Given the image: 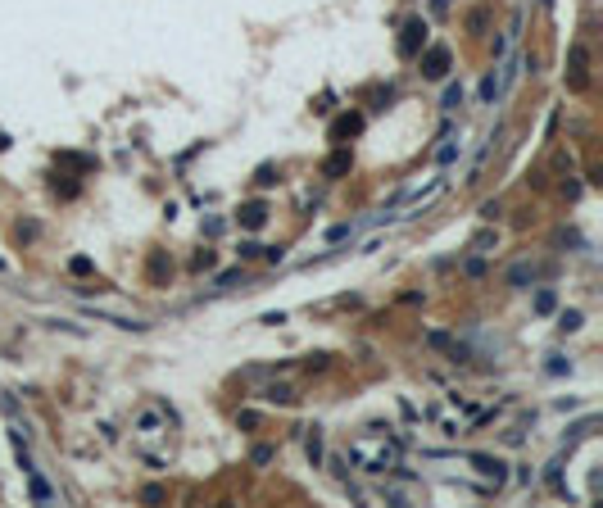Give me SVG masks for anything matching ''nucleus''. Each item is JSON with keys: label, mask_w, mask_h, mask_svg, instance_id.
Here are the masks:
<instances>
[{"label": "nucleus", "mask_w": 603, "mask_h": 508, "mask_svg": "<svg viewBox=\"0 0 603 508\" xmlns=\"http://www.w3.org/2000/svg\"><path fill=\"white\" fill-rule=\"evenodd\" d=\"M494 91H499V82H494V73H485V82H481V100H494Z\"/></svg>", "instance_id": "nucleus-12"}, {"label": "nucleus", "mask_w": 603, "mask_h": 508, "mask_svg": "<svg viewBox=\"0 0 603 508\" xmlns=\"http://www.w3.org/2000/svg\"><path fill=\"white\" fill-rule=\"evenodd\" d=\"M422 73H427V77H436V82H440L445 73H449V45H431V50L422 54Z\"/></svg>", "instance_id": "nucleus-4"}, {"label": "nucleus", "mask_w": 603, "mask_h": 508, "mask_svg": "<svg viewBox=\"0 0 603 508\" xmlns=\"http://www.w3.org/2000/svg\"><path fill=\"white\" fill-rule=\"evenodd\" d=\"M422 41H427V23H422V19H408L404 23V37H399V54H404V59H413V54L422 50Z\"/></svg>", "instance_id": "nucleus-3"}, {"label": "nucleus", "mask_w": 603, "mask_h": 508, "mask_svg": "<svg viewBox=\"0 0 603 508\" xmlns=\"http://www.w3.org/2000/svg\"><path fill=\"white\" fill-rule=\"evenodd\" d=\"M458 100H463V87H449V91H445V109H458Z\"/></svg>", "instance_id": "nucleus-14"}, {"label": "nucleus", "mask_w": 603, "mask_h": 508, "mask_svg": "<svg viewBox=\"0 0 603 508\" xmlns=\"http://www.w3.org/2000/svg\"><path fill=\"white\" fill-rule=\"evenodd\" d=\"M359 132H363V114H345V119L331 123V141L336 145H345V136H359Z\"/></svg>", "instance_id": "nucleus-6"}, {"label": "nucleus", "mask_w": 603, "mask_h": 508, "mask_svg": "<svg viewBox=\"0 0 603 508\" xmlns=\"http://www.w3.org/2000/svg\"><path fill=\"white\" fill-rule=\"evenodd\" d=\"M536 309H540V314H549V309H553V291H540L536 295Z\"/></svg>", "instance_id": "nucleus-13"}, {"label": "nucleus", "mask_w": 603, "mask_h": 508, "mask_svg": "<svg viewBox=\"0 0 603 508\" xmlns=\"http://www.w3.org/2000/svg\"><path fill=\"white\" fill-rule=\"evenodd\" d=\"M558 327H562V332H576V327H581V314H576V309H567V314L558 318Z\"/></svg>", "instance_id": "nucleus-11"}, {"label": "nucleus", "mask_w": 603, "mask_h": 508, "mask_svg": "<svg viewBox=\"0 0 603 508\" xmlns=\"http://www.w3.org/2000/svg\"><path fill=\"white\" fill-rule=\"evenodd\" d=\"M277 182V168L273 163H268V168H259V186H273Z\"/></svg>", "instance_id": "nucleus-16"}, {"label": "nucleus", "mask_w": 603, "mask_h": 508, "mask_svg": "<svg viewBox=\"0 0 603 508\" xmlns=\"http://www.w3.org/2000/svg\"><path fill=\"white\" fill-rule=\"evenodd\" d=\"M350 458L363 467V472H395L399 458H404V445L395 440L390 431H363L350 440Z\"/></svg>", "instance_id": "nucleus-1"}, {"label": "nucleus", "mask_w": 603, "mask_h": 508, "mask_svg": "<svg viewBox=\"0 0 603 508\" xmlns=\"http://www.w3.org/2000/svg\"><path fill=\"white\" fill-rule=\"evenodd\" d=\"M236 218H241L245 232H259L268 223V205H264V200H250V205H241V214H236Z\"/></svg>", "instance_id": "nucleus-5"}, {"label": "nucleus", "mask_w": 603, "mask_h": 508, "mask_svg": "<svg viewBox=\"0 0 603 508\" xmlns=\"http://www.w3.org/2000/svg\"><path fill=\"white\" fill-rule=\"evenodd\" d=\"M345 173H350V154H345V150L331 154V159L322 163V177H345Z\"/></svg>", "instance_id": "nucleus-7"}, {"label": "nucleus", "mask_w": 603, "mask_h": 508, "mask_svg": "<svg viewBox=\"0 0 603 508\" xmlns=\"http://www.w3.org/2000/svg\"><path fill=\"white\" fill-rule=\"evenodd\" d=\"M164 272H173V263H164V254H154V259H150V277L159 281V277H164Z\"/></svg>", "instance_id": "nucleus-10"}, {"label": "nucleus", "mask_w": 603, "mask_h": 508, "mask_svg": "<svg viewBox=\"0 0 603 508\" xmlns=\"http://www.w3.org/2000/svg\"><path fill=\"white\" fill-rule=\"evenodd\" d=\"M513 286H522V281H536V268H531V263H522V268H513Z\"/></svg>", "instance_id": "nucleus-9"}, {"label": "nucleus", "mask_w": 603, "mask_h": 508, "mask_svg": "<svg viewBox=\"0 0 603 508\" xmlns=\"http://www.w3.org/2000/svg\"><path fill=\"white\" fill-rule=\"evenodd\" d=\"M177 427L173 409H168L164 400H145L141 409H136V422H132V436H136V449H141L145 458H154V445L168 440V431ZM159 463V458H154Z\"/></svg>", "instance_id": "nucleus-2"}, {"label": "nucleus", "mask_w": 603, "mask_h": 508, "mask_svg": "<svg viewBox=\"0 0 603 508\" xmlns=\"http://www.w3.org/2000/svg\"><path fill=\"white\" fill-rule=\"evenodd\" d=\"M264 400H273V404H290L295 395H290L286 386H273V390H264Z\"/></svg>", "instance_id": "nucleus-8"}, {"label": "nucleus", "mask_w": 603, "mask_h": 508, "mask_svg": "<svg viewBox=\"0 0 603 508\" xmlns=\"http://www.w3.org/2000/svg\"><path fill=\"white\" fill-rule=\"evenodd\" d=\"M32 495H36V499H50V486H45L41 476H32Z\"/></svg>", "instance_id": "nucleus-17"}, {"label": "nucleus", "mask_w": 603, "mask_h": 508, "mask_svg": "<svg viewBox=\"0 0 603 508\" xmlns=\"http://www.w3.org/2000/svg\"><path fill=\"white\" fill-rule=\"evenodd\" d=\"M308 454H313V463H318V458H322V436H318V431L308 436Z\"/></svg>", "instance_id": "nucleus-15"}]
</instances>
